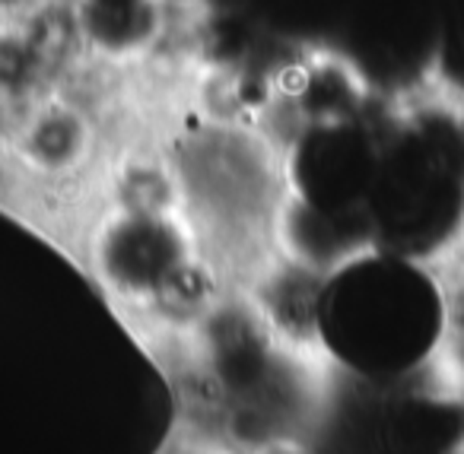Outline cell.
I'll return each mask as SVG.
<instances>
[{
  "mask_svg": "<svg viewBox=\"0 0 464 454\" xmlns=\"http://www.w3.org/2000/svg\"><path fill=\"white\" fill-rule=\"evenodd\" d=\"M296 77H299V83H303V92H312L309 80H305V67H303V64L296 67ZM296 92H299V90H296ZM293 111H303V121H305V118L312 115V111H309V96H305V99L293 96Z\"/></svg>",
  "mask_w": 464,
  "mask_h": 454,
  "instance_id": "obj_1",
  "label": "cell"
},
{
  "mask_svg": "<svg viewBox=\"0 0 464 454\" xmlns=\"http://www.w3.org/2000/svg\"><path fill=\"white\" fill-rule=\"evenodd\" d=\"M449 270H455V274H464V251L455 257V261H449Z\"/></svg>",
  "mask_w": 464,
  "mask_h": 454,
  "instance_id": "obj_2",
  "label": "cell"
}]
</instances>
